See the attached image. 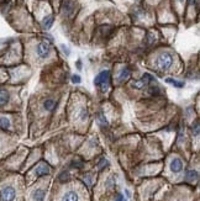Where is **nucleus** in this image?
Listing matches in <instances>:
<instances>
[{
  "label": "nucleus",
  "instance_id": "nucleus-1",
  "mask_svg": "<svg viewBox=\"0 0 200 201\" xmlns=\"http://www.w3.org/2000/svg\"><path fill=\"white\" fill-rule=\"evenodd\" d=\"M173 63H174V58H173V54H171V53H162L160 54L158 57H157V59H156V65H157V68L161 69V70H168V69H171L172 68V65H173Z\"/></svg>",
  "mask_w": 200,
  "mask_h": 201
},
{
  "label": "nucleus",
  "instance_id": "nucleus-2",
  "mask_svg": "<svg viewBox=\"0 0 200 201\" xmlns=\"http://www.w3.org/2000/svg\"><path fill=\"white\" fill-rule=\"evenodd\" d=\"M109 79H110V72L109 70H103L94 79V84L97 86H101V90L105 91L108 89V85H109Z\"/></svg>",
  "mask_w": 200,
  "mask_h": 201
},
{
  "label": "nucleus",
  "instance_id": "nucleus-3",
  "mask_svg": "<svg viewBox=\"0 0 200 201\" xmlns=\"http://www.w3.org/2000/svg\"><path fill=\"white\" fill-rule=\"evenodd\" d=\"M36 54L41 59H46L51 54V44L48 42H40L36 46Z\"/></svg>",
  "mask_w": 200,
  "mask_h": 201
},
{
  "label": "nucleus",
  "instance_id": "nucleus-4",
  "mask_svg": "<svg viewBox=\"0 0 200 201\" xmlns=\"http://www.w3.org/2000/svg\"><path fill=\"white\" fill-rule=\"evenodd\" d=\"M16 196V190L15 188L8 185V186H4L0 191V199L1 201H14Z\"/></svg>",
  "mask_w": 200,
  "mask_h": 201
},
{
  "label": "nucleus",
  "instance_id": "nucleus-5",
  "mask_svg": "<svg viewBox=\"0 0 200 201\" xmlns=\"http://www.w3.org/2000/svg\"><path fill=\"white\" fill-rule=\"evenodd\" d=\"M74 6H76V4L72 0H67L63 5V14L67 15V16H71L74 13V9H76Z\"/></svg>",
  "mask_w": 200,
  "mask_h": 201
},
{
  "label": "nucleus",
  "instance_id": "nucleus-6",
  "mask_svg": "<svg viewBox=\"0 0 200 201\" xmlns=\"http://www.w3.org/2000/svg\"><path fill=\"white\" fill-rule=\"evenodd\" d=\"M183 169V162L180 161L179 158H174L173 161L171 162V170L173 173H179Z\"/></svg>",
  "mask_w": 200,
  "mask_h": 201
},
{
  "label": "nucleus",
  "instance_id": "nucleus-7",
  "mask_svg": "<svg viewBox=\"0 0 200 201\" xmlns=\"http://www.w3.org/2000/svg\"><path fill=\"white\" fill-rule=\"evenodd\" d=\"M61 201H79V196H78V194H77L76 191L71 190V191H67V193L62 196Z\"/></svg>",
  "mask_w": 200,
  "mask_h": 201
},
{
  "label": "nucleus",
  "instance_id": "nucleus-8",
  "mask_svg": "<svg viewBox=\"0 0 200 201\" xmlns=\"http://www.w3.org/2000/svg\"><path fill=\"white\" fill-rule=\"evenodd\" d=\"M50 167L47 165V164H40L37 168H36V170H35V174H36V177H42V175H47V174H50Z\"/></svg>",
  "mask_w": 200,
  "mask_h": 201
},
{
  "label": "nucleus",
  "instance_id": "nucleus-9",
  "mask_svg": "<svg viewBox=\"0 0 200 201\" xmlns=\"http://www.w3.org/2000/svg\"><path fill=\"white\" fill-rule=\"evenodd\" d=\"M45 190L43 189H36L32 193V199L34 201H43L45 200Z\"/></svg>",
  "mask_w": 200,
  "mask_h": 201
},
{
  "label": "nucleus",
  "instance_id": "nucleus-10",
  "mask_svg": "<svg viewBox=\"0 0 200 201\" xmlns=\"http://www.w3.org/2000/svg\"><path fill=\"white\" fill-rule=\"evenodd\" d=\"M53 22H55V18H53L52 15H50V16H46V18L43 19L42 26H43L45 30H50V28L53 26Z\"/></svg>",
  "mask_w": 200,
  "mask_h": 201
},
{
  "label": "nucleus",
  "instance_id": "nucleus-11",
  "mask_svg": "<svg viewBox=\"0 0 200 201\" xmlns=\"http://www.w3.org/2000/svg\"><path fill=\"white\" fill-rule=\"evenodd\" d=\"M43 107L46 111H53L55 107H56V102L53 99H46L43 102Z\"/></svg>",
  "mask_w": 200,
  "mask_h": 201
},
{
  "label": "nucleus",
  "instance_id": "nucleus-12",
  "mask_svg": "<svg viewBox=\"0 0 200 201\" xmlns=\"http://www.w3.org/2000/svg\"><path fill=\"white\" fill-rule=\"evenodd\" d=\"M10 99V95L6 90H0V105H5Z\"/></svg>",
  "mask_w": 200,
  "mask_h": 201
},
{
  "label": "nucleus",
  "instance_id": "nucleus-13",
  "mask_svg": "<svg viewBox=\"0 0 200 201\" xmlns=\"http://www.w3.org/2000/svg\"><path fill=\"white\" fill-rule=\"evenodd\" d=\"M198 173L197 172H194V170H189V172H187V175H185V179L189 181H194L198 179Z\"/></svg>",
  "mask_w": 200,
  "mask_h": 201
},
{
  "label": "nucleus",
  "instance_id": "nucleus-14",
  "mask_svg": "<svg viewBox=\"0 0 200 201\" xmlns=\"http://www.w3.org/2000/svg\"><path fill=\"white\" fill-rule=\"evenodd\" d=\"M0 128H4V130L10 128V121H9V119L0 117Z\"/></svg>",
  "mask_w": 200,
  "mask_h": 201
},
{
  "label": "nucleus",
  "instance_id": "nucleus-15",
  "mask_svg": "<svg viewBox=\"0 0 200 201\" xmlns=\"http://www.w3.org/2000/svg\"><path fill=\"white\" fill-rule=\"evenodd\" d=\"M166 83H172L176 88H183V86H184V83H183V81L173 80V79H171V78H167V79H166Z\"/></svg>",
  "mask_w": 200,
  "mask_h": 201
},
{
  "label": "nucleus",
  "instance_id": "nucleus-16",
  "mask_svg": "<svg viewBox=\"0 0 200 201\" xmlns=\"http://www.w3.org/2000/svg\"><path fill=\"white\" fill-rule=\"evenodd\" d=\"M129 75H130V70L126 68V69H124L122 72H121L120 77H119V81H122L125 80V79H127L129 78Z\"/></svg>",
  "mask_w": 200,
  "mask_h": 201
},
{
  "label": "nucleus",
  "instance_id": "nucleus-17",
  "mask_svg": "<svg viewBox=\"0 0 200 201\" xmlns=\"http://www.w3.org/2000/svg\"><path fill=\"white\" fill-rule=\"evenodd\" d=\"M79 119L82 121H85L88 119V110H87L85 107H83L79 111Z\"/></svg>",
  "mask_w": 200,
  "mask_h": 201
},
{
  "label": "nucleus",
  "instance_id": "nucleus-18",
  "mask_svg": "<svg viewBox=\"0 0 200 201\" xmlns=\"http://www.w3.org/2000/svg\"><path fill=\"white\" fill-rule=\"evenodd\" d=\"M72 81H73V83H77V84H79L80 81H82V79H80L79 75H73V77H72Z\"/></svg>",
  "mask_w": 200,
  "mask_h": 201
},
{
  "label": "nucleus",
  "instance_id": "nucleus-19",
  "mask_svg": "<svg viewBox=\"0 0 200 201\" xmlns=\"http://www.w3.org/2000/svg\"><path fill=\"white\" fill-rule=\"evenodd\" d=\"M61 47H62V49H63V52H64V53H66L67 56H69V53H71V51H69V48H68L67 46H64V44H62Z\"/></svg>",
  "mask_w": 200,
  "mask_h": 201
},
{
  "label": "nucleus",
  "instance_id": "nucleus-20",
  "mask_svg": "<svg viewBox=\"0 0 200 201\" xmlns=\"http://www.w3.org/2000/svg\"><path fill=\"white\" fill-rule=\"evenodd\" d=\"M193 132L195 133V136H198V135H199V125H198V122L195 123V127L193 126Z\"/></svg>",
  "mask_w": 200,
  "mask_h": 201
},
{
  "label": "nucleus",
  "instance_id": "nucleus-21",
  "mask_svg": "<svg viewBox=\"0 0 200 201\" xmlns=\"http://www.w3.org/2000/svg\"><path fill=\"white\" fill-rule=\"evenodd\" d=\"M68 178H69V174H68V173H63V174L61 175V180H62V181L67 180Z\"/></svg>",
  "mask_w": 200,
  "mask_h": 201
},
{
  "label": "nucleus",
  "instance_id": "nucleus-22",
  "mask_svg": "<svg viewBox=\"0 0 200 201\" xmlns=\"http://www.w3.org/2000/svg\"><path fill=\"white\" fill-rule=\"evenodd\" d=\"M122 200H124V196H122V194H118V196H116L115 201H122Z\"/></svg>",
  "mask_w": 200,
  "mask_h": 201
},
{
  "label": "nucleus",
  "instance_id": "nucleus-23",
  "mask_svg": "<svg viewBox=\"0 0 200 201\" xmlns=\"http://www.w3.org/2000/svg\"><path fill=\"white\" fill-rule=\"evenodd\" d=\"M104 163H108V161H105V159H103V161L100 162V164H99V168H101L103 165H104Z\"/></svg>",
  "mask_w": 200,
  "mask_h": 201
},
{
  "label": "nucleus",
  "instance_id": "nucleus-24",
  "mask_svg": "<svg viewBox=\"0 0 200 201\" xmlns=\"http://www.w3.org/2000/svg\"><path fill=\"white\" fill-rule=\"evenodd\" d=\"M77 64H78V69H82V62L78 60V62H77Z\"/></svg>",
  "mask_w": 200,
  "mask_h": 201
},
{
  "label": "nucleus",
  "instance_id": "nucleus-25",
  "mask_svg": "<svg viewBox=\"0 0 200 201\" xmlns=\"http://www.w3.org/2000/svg\"><path fill=\"white\" fill-rule=\"evenodd\" d=\"M194 3H195V0H188V4H189V5H193Z\"/></svg>",
  "mask_w": 200,
  "mask_h": 201
},
{
  "label": "nucleus",
  "instance_id": "nucleus-26",
  "mask_svg": "<svg viewBox=\"0 0 200 201\" xmlns=\"http://www.w3.org/2000/svg\"><path fill=\"white\" fill-rule=\"evenodd\" d=\"M122 201H124V200H122Z\"/></svg>",
  "mask_w": 200,
  "mask_h": 201
}]
</instances>
